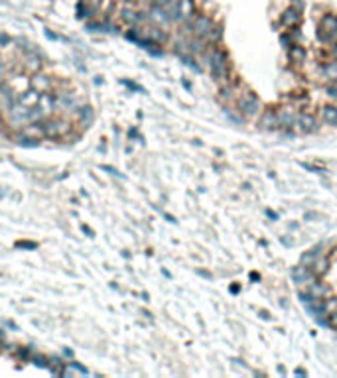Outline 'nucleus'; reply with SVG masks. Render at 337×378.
Returning <instances> with one entry per match:
<instances>
[{
    "instance_id": "17",
    "label": "nucleus",
    "mask_w": 337,
    "mask_h": 378,
    "mask_svg": "<svg viewBox=\"0 0 337 378\" xmlns=\"http://www.w3.org/2000/svg\"><path fill=\"white\" fill-rule=\"evenodd\" d=\"M290 2H292L290 6H294V8H298V10L304 12V8H306V2H304V0H290Z\"/></svg>"
},
{
    "instance_id": "7",
    "label": "nucleus",
    "mask_w": 337,
    "mask_h": 378,
    "mask_svg": "<svg viewBox=\"0 0 337 378\" xmlns=\"http://www.w3.org/2000/svg\"><path fill=\"white\" fill-rule=\"evenodd\" d=\"M258 128L260 130H266V132H272V130H278V117H276V111L274 109H264L258 117Z\"/></svg>"
},
{
    "instance_id": "9",
    "label": "nucleus",
    "mask_w": 337,
    "mask_h": 378,
    "mask_svg": "<svg viewBox=\"0 0 337 378\" xmlns=\"http://www.w3.org/2000/svg\"><path fill=\"white\" fill-rule=\"evenodd\" d=\"M276 117H278L280 128H290L298 121V115H296V111L292 107H280V109H276Z\"/></svg>"
},
{
    "instance_id": "6",
    "label": "nucleus",
    "mask_w": 337,
    "mask_h": 378,
    "mask_svg": "<svg viewBox=\"0 0 337 378\" xmlns=\"http://www.w3.org/2000/svg\"><path fill=\"white\" fill-rule=\"evenodd\" d=\"M292 278H294V282L296 284H300V286H312L316 280H318V276L308 268V266H294L292 268Z\"/></svg>"
},
{
    "instance_id": "16",
    "label": "nucleus",
    "mask_w": 337,
    "mask_h": 378,
    "mask_svg": "<svg viewBox=\"0 0 337 378\" xmlns=\"http://www.w3.org/2000/svg\"><path fill=\"white\" fill-rule=\"evenodd\" d=\"M280 43H282V47H286V49L294 45V42H292V38H290V34H288V32L280 36Z\"/></svg>"
},
{
    "instance_id": "5",
    "label": "nucleus",
    "mask_w": 337,
    "mask_h": 378,
    "mask_svg": "<svg viewBox=\"0 0 337 378\" xmlns=\"http://www.w3.org/2000/svg\"><path fill=\"white\" fill-rule=\"evenodd\" d=\"M302 14H304L302 10H298V8H294V6H290V8H286V10L282 12V16H280V24H282L286 30L300 28V24H302V20H304Z\"/></svg>"
},
{
    "instance_id": "11",
    "label": "nucleus",
    "mask_w": 337,
    "mask_h": 378,
    "mask_svg": "<svg viewBox=\"0 0 337 378\" xmlns=\"http://www.w3.org/2000/svg\"><path fill=\"white\" fill-rule=\"evenodd\" d=\"M306 57H308V51L302 43H294L292 47H288V59L292 65H304L306 63Z\"/></svg>"
},
{
    "instance_id": "18",
    "label": "nucleus",
    "mask_w": 337,
    "mask_h": 378,
    "mask_svg": "<svg viewBox=\"0 0 337 378\" xmlns=\"http://www.w3.org/2000/svg\"><path fill=\"white\" fill-rule=\"evenodd\" d=\"M16 247H18V249H36V245H34V243H18Z\"/></svg>"
},
{
    "instance_id": "2",
    "label": "nucleus",
    "mask_w": 337,
    "mask_h": 378,
    "mask_svg": "<svg viewBox=\"0 0 337 378\" xmlns=\"http://www.w3.org/2000/svg\"><path fill=\"white\" fill-rule=\"evenodd\" d=\"M237 107H239V113L245 117V119H254L262 113V103L260 99L256 97V93L247 89L245 93H241L237 97Z\"/></svg>"
},
{
    "instance_id": "20",
    "label": "nucleus",
    "mask_w": 337,
    "mask_h": 378,
    "mask_svg": "<svg viewBox=\"0 0 337 378\" xmlns=\"http://www.w3.org/2000/svg\"><path fill=\"white\" fill-rule=\"evenodd\" d=\"M138 4H152V0H136Z\"/></svg>"
},
{
    "instance_id": "4",
    "label": "nucleus",
    "mask_w": 337,
    "mask_h": 378,
    "mask_svg": "<svg viewBox=\"0 0 337 378\" xmlns=\"http://www.w3.org/2000/svg\"><path fill=\"white\" fill-rule=\"evenodd\" d=\"M215 28V20L211 18L209 14H203V12H197L193 16V34L199 36V38H207L211 30Z\"/></svg>"
},
{
    "instance_id": "12",
    "label": "nucleus",
    "mask_w": 337,
    "mask_h": 378,
    "mask_svg": "<svg viewBox=\"0 0 337 378\" xmlns=\"http://www.w3.org/2000/svg\"><path fill=\"white\" fill-rule=\"evenodd\" d=\"M320 115H322V121L326 123V125H337V107L336 105H324L322 107V111H320Z\"/></svg>"
},
{
    "instance_id": "3",
    "label": "nucleus",
    "mask_w": 337,
    "mask_h": 378,
    "mask_svg": "<svg viewBox=\"0 0 337 378\" xmlns=\"http://www.w3.org/2000/svg\"><path fill=\"white\" fill-rule=\"evenodd\" d=\"M318 40L322 43L337 42V14L328 12L322 16L320 26H318Z\"/></svg>"
},
{
    "instance_id": "19",
    "label": "nucleus",
    "mask_w": 337,
    "mask_h": 378,
    "mask_svg": "<svg viewBox=\"0 0 337 378\" xmlns=\"http://www.w3.org/2000/svg\"><path fill=\"white\" fill-rule=\"evenodd\" d=\"M296 375H298V377H306V371H304V369H298Z\"/></svg>"
},
{
    "instance_id": "8",
    "label": "nucleus",
    "mask_w": 337,
    "mask_h": 378,
    "mask_svg": "<svg viewBox=\"0 0 337 378\" xmlns=\"http://www.w3.org/2000/svg\"><path fill=\"white\" fill-rule=\"evenodd\" d=\"M296 125L300 126V130H302L304 134H314V132L320 130V121H318L312 113H302V115L298 117Z\"/></svg>"
},
{
    "instance_id": "14",
    "label": "nucleus",
    "mask_w": 337,
    "mask_h": 378,
    "mask_svg": "<svg viewBox=\"0 0 337 378\" xmlns=\"http://www.w3.org/2000/svg\"><path fill=\"white\" fill-rule=\"evenodd\" d=\"M205 40H207L209 45H219V43L223 42V26H221V24H215V28L207 34Z\"/></svg>"
},
{
    "instance_id": "13",
    "label": "nucleus",
    "mask_w": 337,
    "mask_h": 378,
    "mask_svg": "<svg viewBox=\"0 0 337 378\" xmlns=\"http://www.w3.org/2000/svg\"><path fill=\"white\" fill-rule=\"evenodd\" d=\"M308 292H310L312 295H316V297H328L332 290H330L326 284H320V282L316 280L312 286H308Z\"/></svg>"
},
{
    "instance_id": "1",
    "label": "nucleus",
    "mask_w": 337,
    "mask_h": 378,
    "mask_svg": "<svg viewBox=\"0 0 337 378\" xmlns=\"http://www.w3.org/2000/svg\"><path fill=\"white\" fill-rule=\"evenodd\" d=\"M205 63L209 65L211 77L217 83H225L229 81V55L225 49H221L219 45H209V49L203 53Z\"/></svg>"
},
{
    "instance_id": "10",
    "label": "nucleus",
    "mask_w": 337,
    "mask_h": 378,
    "mask_svg": "<svg viewBox=\"0 0 337 378\" xmlns=\"http://www.w3.org/2000/svg\"><path fill=\"white\" fill-rule=\"evenodd\" d=\"M239 91H241V85L237 83V81H235V83L225 81V83L221 85V89H219V99H221V101H227V103L237 101V95H241Z\"/></svg>"
},
{
    "instance_id": "15",
    "label": "nucleus",
    "mask_w": 337,
    "mask_h": 378,
    "mask_svg": "<svg viewBox=\"0 0 337 378\" xmlns=\"http://www.w3.org/2000/svg\"><path fill=\"white\" fill-rule=\"evenodd\" d=\"M326 317H328V327H332V329H337V311H332V313H328Z\"/></svg>"
}]
</instances>
